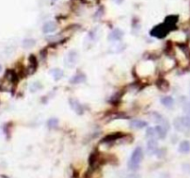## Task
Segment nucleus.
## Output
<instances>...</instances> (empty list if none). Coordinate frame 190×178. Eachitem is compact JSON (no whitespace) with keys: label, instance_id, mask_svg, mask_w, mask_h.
Wrapping results in <instances>:
<instances>
[{"label":"nucleus","instance_id":"7ed1b4c3","mask_svg":"<svg viewBox=\"0 0 190 178\" xmlns=\"http://www.w3.org/2000/svg\"><path fill=\"white\" fill-rule=\"evenodd\" d=\"M77 61H78V53L75 50H72L65 57L64 63L68 68H73L77 63Z\"/></svg>","mask_w":190,"mask_h":178},{"label":"nucleus","instance_id":"6e6552de","mask_svg":"<svg viewBox=\"0 0 190 178\" xmlns=\"http://www.w3.org/2000/svg\"><path fill=\"white\" fill-rule=\"evenodd\" d=\"M129 125L134 129H142V128H145L146 126H148V123L143 121V120L133 119V120L130 121Z\"/></svg>","mask_w":190,"mask_h":178},{"label":"nucleus","instance_id":"f8f14e48","mask_svg":"<svg viewBox=\"0 0 190 178\" xmlns=\"http://www.w3.org/2000/svg\"><path fill=\"white\" fill-rule=\"evenodd\" d=\"M85 81H86V76L83 73H77L70 79V83L73 84H82V83H84Z\"/></svg>","mask_w":190,"mask_h":178},{"label":"nucleus","instance_id":"6ab92c4d","mask_svg":"<svg viewBox=\"0 0 190 178\" xmlns=\"http://www.w3.org/2000/svg\"><path fill=\"white\" fill-rule=\"evenodd\" d=\"M173 125L175 127V129L179 132H184L186 130V127L184 126L183 124V122H182V118L179 117V118H176L174 121H173Z\"/></svg>","mask_w":190,"mask_h":178},{"label":"nucleus","instance_id":"9d476101","mask_svg":"<svg viewBox=\"0 0 190 178\" xmlns=\"http://www.w3.org/2000/svg\"><path fill=\"white\" fill-rule=\"evenodd\" d=\"M178 21V17L177 16H168L165 19L164 24L168 27V29L171 31L172 29H173L175 27V24Z\"/></svg>","mask_w":190,"mask_h":178},{"label":"nucleus","instance_id":"bb28decb","mask_svg":"<svg viewBox=\"0 0 190 178\" xmlns=\"http://www.w3.org/2000/svg\"><path fill=\"white\" fill-rule=\"evenodd\" d=\"M115 4H118V5H120V4H121L124 0H112Z\"/></svg>","mask_w":190,"mask_h":178},{"label":"nucleus","instance_id":"20e7f679","mask_svg":"<svg viewBox=\"0 0 190 178\" xmlns=\"http://www.w3.org/2000/svg\"><path fill=\"white\" fill-rule=\"evenodd\" d=\"M125 135L122 133H112L111 135L106 136L104 138H102L101 142L105 144H112L114 142H118L119 140H121L122 137H124Z\"/></svg>","mask_w":190,"mask_h":178},{"label":"nucleus","instance_id":"393cba45","mask_svg":"<svg viewBox=\"0 0 190 178\" xmlns=\"http://www.w3.org/2000/svg\"><path fill=\"white\" fill-rule=\"evenodd\" d=\"M183 109H184V111H185L188 115H190V102H186V103L184 104Z\"/></svg>","mask_w":190,"mask_h":178},{"label":"nucleus","instance_id":"5701e85b","mask_svg":"<svg viewBox=\"0 0 190 178\" xmlns=\"http://www.w3.org/2000/svg\"><path fill=\"white\" fill-rule=\"evenodd\" d=\"M181 118H182V122H183V124L186 127V129H190V115H187V116H184Z\"/></svg>","mask_w":190,"mask_h":178},{"label":"nucleus","instance_id":"f257e3e1","mask_svg":"<svg viewBox=\"0 0 190 178\" xmlns=\"http://www.w3.org/2000/svg\"><path fill=\"white\" fill-rule=\"evenodd\" d=\"M144 157V153H143V149L140 147H137L135 148V150L133 151L131 158L128 161V167L130 170L132 171H135L139 168V164L142 161Z\"/></svg>","mask_w":190,"mask_h":178},{"label":"nucleus","instance_id":"f3484780","mask_svg":"<svg viewBox=\"0 0 190 178\" xmlns=\"http://www.w3.org/2000/svg\"><path fill=\"white\" fill-rule=\"evenodd\" d=\"M179 151L181 153H188L190 151V142L188 140H185V141H182L179 145Z\"/></svg>","mask_w":190,"mask_h":178},{"label":"nucleus","instance_id":"dca6fc26","mask_svg":"<svg viewBox=\"0 0 190 178\" xmlns=\"http://www.w3.org/2000/svg\"><path fill=\"white\" fill-rule=\"evenodd\" d=\"M156 84H157V87L159 89V90H162V91H167L168 88H169V84L166 80L164 79H159L157 80L156 82Z\"/></svg>","mask_w":190,"mask_h":178},{"label":"nucleus","instance_id":"c756f323","mask_svg":"<svg viewBox=\"0 0 190 178\" xmlns=\"http://www.w3.org/2000/svg\"><path fill=\"white\" fill-rule=\"evenodd\" d=\"M52 1H56V0H52Z\"/></svg>","mask_w":190,"mask_h":178},{"label":"nucleus","instance_id":"9b49d317","mask_svg":"<svg viewBox=\"0 0 190 178\" xmlns=\"http://www.w3.org/2000/svg\"><path fill=\"white\" fill-rule=\"evenodd\" d=\"M70 106H71V108L75 111L77 114H82L83 111V106L80 104V102L77 99H70Z\"/></svg>","mask_w":190,"mask_h":178},{"label":"nucleus","instance_id":"4be33fe9","mask_svg":"<svg viewBox=\"0 0 190 178\" xmlns=\"http://www.w3.org/2000/svg\"><path fill=\"white\" fill-rule=\"evenodd\" d=\"M59 125V120L57 118H50L48 121H47V126L51 129H54L56 128L57 126Z\"/></svg>","mask_w":190,"mask_h":178},{"label":"nucleus","instance_id":"0eeeda50","mask_svg":"<svg viewBox=\"0 0 190 178\" xmlns=\"http://www.w3.org/2000/svg\"><path fill=\"white\" fill-rule=\"evenodd\" d=\"M58 28V25L56 22H46L43 27H42V31L44 34H50V33H53L57 30Z\"/></svg>","mask_w":190,"mask_h":178},{"label":"nucleus","instance_id":"b1692460","mask_svg":"<svg viewBox=\"0 0 190 178\" xmlns=\"http://www.w3.org/2000/svg\"><path fill=\"white\" fill-rule=\"evenodd\" d=\"M42 84L40 83V82H35L32 85H31V92H36V91H37V90H40L41 88H42Z\"/></svg>","mask_w":190,"mask_h":178},{"label":"nucleus","instance_id":"4468645a","mask_svg":"<svg viewBox=\"0 0 190 178\" xmlns=\"http://www.w3.org/2000/svg\"><path fill=\"white\" fill-rule=\"evenodd\" d=\"M155 129H156V133H157L158 138L162 139V138H165V137H166V136H167V131H168L166 128H164V127L161 126V125H157V126H155Z\"/></svg>","mask_w":190,"mask_h":178},{"label":"nucleus","instance_id":"2eb2a0df","mask_svg":"<svg viewBox=\"0 0 190 178\" xmlns=\"http://www.w3.org/2000/svg\"><path fill=\"white\" fill-rule=\"evenodd\" d=\"M29 69L31 70L30 71L31 73H34L37 69V60L34 55H31L29 57Z\"/></svg>","mask_w":190,"mask_h":178},{"label":"nucleus","instance_id":"412c9836","mask_svg":"<svg viewBox=\"0 0 190 178\" xmlns=\"http://www.w3.org/2000/svg\"><path fill=\"white\" fill-rule=\"evenodd\" d=\"M147 137H149V138H155V139L158 138L155 127H149L147 129Z\"/></svg>","mask_w":190,"mask_h":178},{"label":"nucleus","instance_id":"a211bd4d","mask_svg":"<svg viewBox=\"0 0 190 178\" xmlns=\"http://www.w3.org/2000/svg\"><path fill=\"white\" fill-rule=\"evenodd\" d=\"M50 74L53 76V78L56 80V81H59L60 80L62 77H63V71L61 69H59V68H55V69H52L50 71Z\"/></svg>","mask_w":190,"mask_h":178},{"label":"nucleus","instance_id":"1a4fd4ad","mask_svg":"<svg viewBox=\"0 0 190 178\" xmlns=\"http://www.w3.org/2000/svg\"><path fill=\"white\" fill-rule=\"evenodd\" d=\"M124 33L121 29H114L112 30L110 35H109V39L111 41H120L122 39Z\"/></svg>","mask_w":190,"mask_h":178},{"label":"nucleus","instance_id":"f03ea898","mask_svg":"<svg viewBox=\"0 0 190 178\" xmlns=\"http://www.w3.org/2000/svg\"><path fill=\"white\" fill-rule=\"evenodd\" d=\"M170 32V30L168 29V27L164 24V23H161V24H159L157 25L156 27H154L150 32V35L154 37H157V38H164L165 36L168 35V33Z\"/></svg>","mask_w":190,"mask_h":178},{"label":"nucleus","instance_id":"cd10ccee","mask_svg":"<svg viewBox=\"0 0 190 178\" xmlns=\"http://www.w3.org/2000/svg\"><path fill=\"white\" fill-rule=\"evenodd\" d=\"M127 178H139L137 176H130V177H127Z\"/></svg>","mask_w":190,"mask_h":178},{"label":"nucleus","instance_id":"423d86ee","mask_svg":"<svg viewBox=\"0 0 190 178\" xmlns=\"http://www.w3.org/2000/svg\"><path fill=\"white\" fill-rule=\"evenodd\" d=\"M101 159H100V155L97 152H94L90 155L89 157V164L93 169H96L99 164H100Z\"/></svg>","mask_w":190,"mask_h":178},{"label":"nucleus","instance_id":"39448f33","mask_svg":"<svg viewBox=\"0 0 190 178\" xmlns=\"http://www.w3.org/2000/svg\"><path fill=\"white\" fill-rule=\"evenodd\" d=\"M158 141L157 139L155 138H150V140L147 143V152L150 154V155H154L157 153L158 151Z\"/></svg>","mask_w":190,"mask_h":178},{"label":"nucleus","instance_id":"c85d7f7f","mask_svg":"<svg viewBox=\"0 0 190 178\" xmlns=\"http://www.w3.org/2000/svg\"><path fill=\"white\" fill-rule=\"evenodd\" d=\"M1 71H2V66L0 65V72H1Z\"/></svg>","mask_w":190,"mask_h":178},{"label":"nucleus","instance_id":"a878e982","mask_svg":"<svg viewBox=\"0 0 190 178\" xmlns=\"http://www.w3.org/2000/svg\"><path fill=\"white\" fill-rule=\"evenodd\" d=\"M156 154L158 155V157H159V158L164 157V155L166 154V150H165L164 148H162V149H161V148H159Z\"/></svg>","mask_w":190,"mask_h":178},{"label":"nucleus","instance_id":"ddd939ff","mask_svg":"<svg viewBox=\"0 0 190 178\" xmlns=\"http://www.w3.org/2000/svg\"><path fill=\"white\" fill-rule=\"evenodd\" d=\"M160 103H161L164 107L171 108L173 107V105H174V99H173V97H170V96L162 97V98L160 99Z\"/></svg>","mask_w":190,"mask_h":178},{"label":"nucleus","instance_id":"aec40b11","mask_svg":"<svg viewBox=\"0 0 190 178\" xmlns=\"http://www.w3.org/2000/svg\"><path fill=\"white\" fill-rule=\"evenodd\" d=\"M36 45V40L33 38H27L22 42V46L24 48H31Z\"/></svg>","mask_w":190,"mask_h":178}]
</instances>
